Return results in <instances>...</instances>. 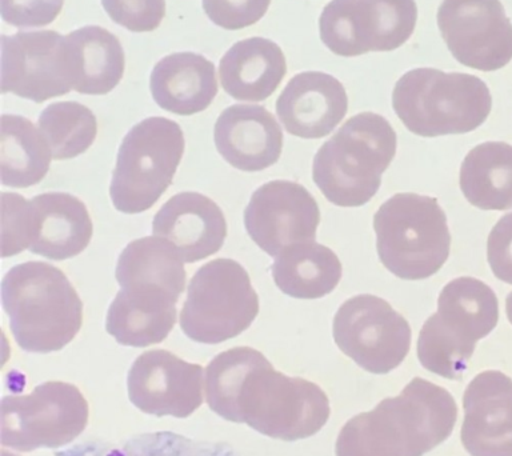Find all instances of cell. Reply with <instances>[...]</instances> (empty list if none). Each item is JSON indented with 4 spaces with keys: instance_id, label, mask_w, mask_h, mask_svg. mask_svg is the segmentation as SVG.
I'll return each mask as SVG.
<instances>
[{
    "instance_id": "obj_1",
    "label": "cell",
    "mask_w": 512,
    "mask_h": 456,
    "mask_svg": "<svg viewBox=\"0 0 512 456\" xmlns=\"http://www.w3.org/2000/svg\"><path fill=\"white\" fill-rule=\"evenodd\" d=\"M458 406L446 388L414 378L399 395L354 416L340 430L336 456H424L446 442Z\"/></svg>"
},
{
    "instance_id": "obj_2",
    "label": "cell",
    "mask_w": 512,
    "mask_h": 456,
    "mask_svg": "<svg viewBox=\"0 0 512 456\" xmlns=\"http://www.w3.org/2000/svg\"><path fill=\"white\" fill-rule=\"evenodd\" d=\"M2 303L16 343L27 352L60 351L82 328V299L67 275L52 264L12 267L3 278Z\"/></svg>"
},
{
    "instance_id": "obj_3",
    "label": "cell",
    "mask_w": 512,
    "mask_h": 456,
    "mask_svg": "<svg viewBox=\"0 0 512 456\" xmlns=\"http://www.w3.org/2000/svg\"><path fill=\"white\" fill-rule=\"evenodd\" d=\"M396 147L398 138L390 122L374 112H362L316 152L312 179L335 206L362 207L378 192Z\"/></svg>"
},
{
    "instance_id": "obj_4",
    "label": "cell",
    "mask_w": 512,
    "mask_h": 456,
    "mask_svg": "<svg viewBox=\"0 0 512 456\" xmlns=\"http://www.w3.org/2000/svg\"><path fill=\"white\" fill-rule=\"evenodd\" d=\"M392 108L412 134L438 138L482 126L491 114L492 96L478 76L415 68L396 82Z\"/></svg>"
},
{
    "instance_id": "obj_5",
    "label": "cell",
    "mask_w": 512,
    "mask_h": 456,
    "mask_svg": "<svg viewBox=\"0 0 512 456\" xmlns=\"http://www.w3.org/2000/svg\"><path fill=\"white\" fill-rule=\"evenodd\" d=\"M380 262L403 280H424L446 264L451 234L446 212L432 196L400 192L374 216Z\"/></svg>"
},
{
    "instance_id": "obj_6",
    "label": "cell",
    "mask_w": 512,
    "mask_h": 456,
    "mask_svg": "<svg viewBox=\"0 0 512 456\" xmlns=\"http://www.w3.org/2000/svg\"><path fill=\"white\" fill-rule=\"evenodd\" d=\"M236 414L238 423L259 434L296 442L311 438L326 426L331 404L318 384L284 375L266 359L244 379Z\"/></svg>"
},
{
    "instance_id": "obj_7",
    "label": "cell",
    "mask_w": 512,
    "mask_h": 456,
    "mask_svg": "<svg viewBox=\"0 0 512 456\" xmlns=\"http://www.w3.org/2000/svg\"><path fill=\"white\" fill-rule=\"evenodd\" d=\"M184 134L179 124L152 116L124 136L110 186L112 204L123 214L150 210L171 186L183 158Z\"/></svg>"
},
{
    "instance_id": "obj_8",
    "label": "cell",
    "mask_w": 512,
    "mask_h": 456,
    "mask_svg": "<svg viewBox=\"0 0 512 456\" xmlns=\"http://www.w3.org/2000/svg\"><path fill=\"white\" fill-rule=\"evenodd\" d=\"M258 314L259 296L246 268L219 258L192 276L179 322L188 339L219 344L246 331Z\"/></svg>"
},
{
    "instance_id": "obj_9",
    "label": "cell",
    "mask_w": 512,
    "mask_h": 456,
    "mask_svg": "<svg viewBox=\"0 0 512 456\" xmlns=\"http://www.w3.org/2000/svg\"><path fill=\"white\" fill-rule=\"evenodd\" d=\"M90 407L74 384L51 380L26 395H7L0 406L2 446L19 452L58 448L86 430Z\"/></svg>"
},
{
    "instance_id": "obj_10",
    "label": "cell",
    "mask_w": 512,
    "mask_h": 456,
    "mask_svg": "<svg viewBox=\"0 0 512 456\" xmlns=\"http://www.w3.org/2000/svg\"><path fill=\"white\" fill-rule=\"evenodd\" d=\"M336 346L375 375L398 368L411 348V327L387 300L362 294L347 299L332 322Z\"/></svg>"
},
{
    "instance_id": "obj_11",
    "label": "cell",
    "mask_w": 512,
    "mask_h": 456,
    "mask_svg": "<svg viewBox=\"0 0 512 456\" xmlns=\"http://www.w3.org/2000/svg\"><path fill=\"white\" fill-rule=\"evenodd\" d=\"M440 35L452 56L472 70H502L512 60V23L500 0H443Z\"/></svg>"
},
{
    "instance_id": "obj_12",
    "label": "cell",
    "mask_w": 512,
    "mask_h": 456,
    "mask_svg": "<svg viewBox=\"0 0 512 456\" xmlns=\"http://www.w3.org/2000/svg\"><path fill=\"white\" fill-rule=\"evenodd\" d=\"M71 90L66 36L54 30L2 36V94L43 103Z\"/></svg>"
},
{
    "instance_id": "obj_13",
    "label": "cell",
    "mask_w": 512,
    "mask_h": 456,
    "mask_svg": "<svg viewBox=\"0 0 512 456\" xmlns=\"http://www.w3.org/2000/svg\"><path fill=\"white\" fill-rule=\"evenodd\" d=\"M319 223L314 196L291 180L263 184L244 210V227L252 242L272 258L294 244L315 240Z\"/></svg>"
},
{
    "instance_id": "obj_14",
    "label": "cell",
    "mask_w": 512,
    "mask_h": 456,
    "mask_svg": "<svg viewBox=\"0 0 512 456\" xmlns=\"http://www.w3.org/2000/svg\"><path fill=\"white\" fill-rule=\"evenodd\" d=\"M203 390V367L167 350L143 352L128 371V399L158 418H188L202 406Z\"/></svg>"
},
{
    "instance_id": "obj_15",
    "label": "cell",
    "mask_w": 512,
    "mask_h": 456,
    "mask_svg": "<svg viewBox=\"0 0 512 456\" xmlns=\"http://www.w3.org/2000/svg\"><path fill=\"white\" fill-rule=\"evenodd\" d=\"M122 290L108 308L106 331L119 344L143 348L162 343L174 330L184 288L150 276L116 278Z\"/></svg>"
},
{
    "instance_id": "obj_16",
    "label": "cell",
    "mask_w": 512,
    "mask_h": 456,
    "mask_svg": "<svg viewBox=\"0 0 512 456\" xmlns=\"http://www.w3.org/2000/svg\"><path fill=\"white\" fill-rule=\"evenodd\" d=\"M16 255L30 250L51 260L74 258L88 247L94 234L86 204L67 192H46L20 202Z\"/></svg>"
},
{
    "instance_id": "obj_17",
    "label": "cell",
    "mask_w": 512,
    "mask_h": 456,
    "mask_svg": "<svg viewBox=\"0 0 512 456\" xmlns=\"http://www.w3.org/2000/svg\"><path fill=\"white\" fill-rule=\"evenodd\" d=\"M460 439L471 456H512V379L498 370L480 372L463 394Z\"/></svg>"
},
{
    "instance_id": "obj_18",
    "label": "cell",
    "mask_w": 512,
    "mask_h": 456,
    "mask_svg": "<svg viewBox=\"0 0 512 456\" xmlns=\"http://www.w3.org/2000/svg\"><path fill=\"white\" fill-rule=\"evenodd\" d=\"M276 114L288 134L302 139L330 135L348 111L346 88L326 72H300L276 100Z\"/></svg>"
},
{
    "instance_id": "obj_19",
    "label": "cell",
    "mask_w": 512,
    "mask_h": 456,
    "mask_svg": "<svg viewBox=\"0 0 512 456\" xmlns=\"http://www.w3.org/2000/svg\"><path fill=\"white\" fill-rule=\"evenodd\" d=\"M152 234L168 240L184 263H196L222 248L227 238L226 216L208 196L180 192L156 212Z\"/></svg>"
},
{
    "instance_id": "obj_20",
    "label": "cell",
    "mask_w": 512,
    "mask_h": 456,
    "mask_svg": "<svg viewBox=\"0 0 512 456\" xmlns=\"http://www.w3.org/2000/svg\"><path fill=\"white\" fill-rule=\"evenodd\" d=\"M216 150L230 166L258 172L278 163L283 131L267 108L234 104L222 111L214 127Z\"/></svg>"
},
{
    "instance_id": "obj_21",
    "label": "cell",
    "mask_w": 512,
    "mask_h": 456,
    "mask_svg": "<svg viewBox=\"0 0 512 456\" xmlns=\"http://www.w3.org/2000/svg\"><path fill=\"white\" fill-rule=\"evenodd\" d=\"M434 316L447 338L472 358L479 340L498 326V296L482 280L460 276L440 291Z\"/></svg>"
},
{
    "instance_id": "obj_22",
    "label": "cell",
    "mask_w": 512,
    "mask_h": 456,
    "mask_svg": "<svg viewBox=\"0 0 512 456\" xmlns=\"http://www.w3.org/2000/svg\"><path fill=\"white\" fill-rule=\"evenodd\" d=\"M155 103L180 116L207 110L218 95L214 63L194 52H176L155 64L150 76Z\"/></svg>"
},
{
    "instance_id": "obj_23",
    "label": "cell",
    "mask_w": 512,
    "mask_h": 456,
    "mask_svg": "<svg viewBox=\"0 0 512 456\" xmlns=\"http://www.w3.org/2000/svg\"><path fill=\"white\" fill-rule=\"evenodd\" d=\"M286 74L287 62L282 48L266 38L240 40L219 63L223 90L243 102H263L270 98Z\"/></svg>"
},
{
    "instance_id": "obj_24",
    "label": "cell",
    "mask_w": 512,
    "mask_h": 456,
    "mask_svg": "<svg viewBox=\"0 0 512 456\" xmlns=\"http://www.w3.org/2000/svg\"><path fill=\"white\" fill-rule=\"evenodd\" d=\"M66 50L74 90L84 95H106L123 79L126 55L114 34L86 26L66 35Z\"/></svg>"
},
{
    "instance_id": "obj_25",
    "label": "cell",
    "mask_w": 512,
    "mask_h": 456,
    "mask_svg": "<svg viewBox=\"0 0 512 456\" xmlns=\"http://www.w3.org/2000/svg\"><path fill=\"white\" fill-rule=\"evenodd\" d=\"M272 279L283 294L295 299H320L338 287L342 263L331 248L312 242L298 243L276 256Z\"/></svg>"
},
{
    "instance_id": "obj_26",
    "label": "cell",
    "mask_w": 512,
    "mask_h": 456,
    "mask_svg": "<svg viewBox=\"0 0 512 456\" xmlns=\"http://www.w3.org/2000/svg\"><path fill=\"white\" fill-rule=\"evenodd\" d=\"M460 190L472 206L484 211L512 208V144L484 142L464 158Z\"/></svg>"
},
{
    "instance_id": "obj_27",
    "label": "cell",
    "mask_w": 512,
    "mask_h": 456,
    "mask_svg": "<svg viewBox=\"0 0 512 456\" xmlns=\"http://www.w3.org/2000/svg\"><path fill=\"white\" fill-rule=\"evenodd\" d=\"M52 159L47 140L31 120L19 115L2 116L0 171L3 186H35L46 178Z\"/></svg>"
},
{
    "instance_id": "obj_28",
    "label": "cell",
    "mask_w": 512,
    "mask_h": 456,
    "mask_svg": "<svg viewBox=\"0 0 512 456\" xmlns=\"http://www.w3.org/2000/svg\"><path fill=\"white\" fill-rule=\"evenodd\" d=\"M356 34L364 54L402 47L418 22L415 0H355Z\"/></svg>"
},
{
    "instance_id": "obj_29",
    "label": "cell",
    "mask_w": 512,
    "mask_h": 456,
    "mask_svg": "<svg viewBox=\"0 0 512 456\" xmlns=\"http://www.w3.org/2000/svg\"><path fill=\"white\" fill-rule=\"evenodd\" d=\"M266 359L251 347H234L216 355L204 371V394L210 410L228 422L238 423L236 400L240 387L247 375Z\"/></svg>"
},
{
    "instance_id": "obj_30",
    "label": "cell",
    "mask_w": 512,
    "mask_h": 456,
    "mask_svg": "<svg viewBox=\"0 0 512 456\" xmlns=\"http://www.w3.org/2000/svg\"><path fill=\"white\" fill-rule=\"evenodd\" d=\"M38 127L55 160L72 159L84 154L98 135L94 112L78 102L50 104L39 115Z\"/></svg>"
},
{
    "instance_id": "obj_31",
    "label": "cell",
    "mask_w": 512,
    "mask_h": 456,
    "mask_svg": "<svg viewBox=\"0 0 512 456\" xmlns=\"http://www.w3.org/2000/svg\"><path fill=\"white\" fill-rule=\"evenodd\" d=\"M55 456H234L224 444L196 443L172 432L135 436L122 448L83 443Z\"/></svg>"
},
{
    "instance_id": "obj_32",
    "label": "cell",
    "mask_w": 512,
    "mask_h": 456,
    "mask_svg": "<svg viewBox=\"0 0 512 456\" xmlns=\"http://www.w3.org/2000/svg\"><path fill=\"white\" fill-rule=\"evenodd\" d=\"M354 3L355 0H331L319 18V34L324 46L344 58L364 55L356 34Z\"/></svg>"
},
{
    "instance_id": "obj_33",
    "label": "cell",
    "mask_w": 512,
    "mask_h": 456,
    "mask_svg": "<svg viewBox=\"0 0 512 456\" xmlns=\"http://www.w3.org/2000/svg\"><path fill=\"white\" fill-rule=\"evenodd\" d=\"M112 22L131 32H151L166 16V0H102Z\"/></svg>"
},
{
    "instance_id": "obj_34",
    "label": "cell",
    "mask_w": 512,
    "mask_h": 456,
    "mask_svg": "<svg viewBox=\"0 0 512 456\" xmlns=\"http://www.w3.org/2000/svg\"><path fill=\"white\" fill-rule=\"evenodd\" d=\"M272 0H202L211 22L227 31H238L258 23Z\"/></svg>"
},
{
    "instance_id": "obj_35",
    "label": "cell",
    "mask_w": 512,
    "mask_h": 456,
    "mask_svg": "<svg viewBox=\"0 0 512 456\" xmlns=\"http://www.w3.org/2000/svg\"><path fill=\"white\" fill-rule=\"evenodd\" d=\"M64 0H0V12L10 26L44 27L58 18Z\"/></svg>"
},
{
    "instance_id": "obj_36",
    "label": "cell",
    "mask_w": 512,
    "mask_h": 456,
    "mask_svg": "<svg viewBox=\"0 0 512 456\" xmlns=\"http://www.w3.org/2000/svg\"><path fill=\"white\" fill-rule=\"evenodd\" d=\"M487 260L495 278L512 286V212L492 227L487 239Z\"/></svg>"
},
{
    "instance_id": "obj_37",
    "label": "cell",
    "mask_w": 512,
    "mask_h": 456,
    "mask_svg": "<svg viewBox=\"0 0 512 456\" xmlns=\"http://www.w3.org/2000/svg\"><path fill=\"white\" fill-rule=\"evenodd\" d=\"M506 315L508 322L512 324V291L508 294L506 299Z\"/></svg>"
},
{
    "instance_id": "obj_38",
    "label": "cell",
    "mask_w": 512,
    "mask_h": 456,
    "mask_svg": "<svg viewBox=\"0 0 512 456\" xmlns=\"http://www.w3.org/2000/svg\"><path fill=\"white\" fill-rule=\"evenodd\" d=\"M2 455L3 456H18V455L11 454V452H7L6 450L2 451Z\"/></svg>"
}]
</instances>
